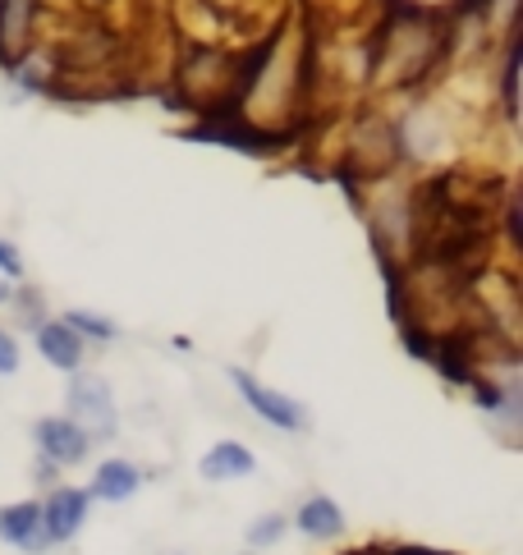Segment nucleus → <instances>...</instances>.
I'll return each mask as SVG.
<instances>
[{"instance_id": "f257e3e1", "label": "nucleus", "mask_w": 523, "mask_h": 555, "mask_svg": "<svg viewBox=\"0 0 523 555\" xmlns=\"http://www.w3.org/2000/svg\"><path fill=\"white\" fill-rule=\"evenodd\" d=\"M65 418H74L92 436V446L115 441L119 431V409H115V390L106 376L97 372H69V386H65Z\"/></svg>"}, {"instance_id": "f03ea898", "label": "nucleus", "mask_w": 523, "mask_h": 555, "mask_svg": "<svg viewBox=\"0 0 523 555\" xmlns=\"http://www.w3.org/2000/svg\"><path fill=\"white\" fill-rule=\"evenodd\" d=\"M230 386L239 390V400H244L267 427L285 431V436H304V431H312V413H308V404H304V400H294V395H285V390L267 386L262 376H253V372H244V367H230Z\"/></svg>"}, {"instance_id": "7ed1b4c3", "label": "nucleus", "mask_w": 523, "mask_h": 555, "mask_svg": "<svg viewBox=\"0 0 523 555\" xmlns=\"http://www.w3.org/2000/svg\"><path fill=\"white\" fill-rule=\"evenodd\" d=\"M33 454L37 460H47V464H55L60 473L84 468L92 460V436L74 418H65V413H47V418L33 423Z\"/></svg>"}, {"instance_id": "20e7f679", "label": "nucleus", "mask_w": 523, "mask_h": 555, "mask_svg": "<svg viewBox=\"0 0 523 555\" xmlns=\"http://www.w3.org/2000/svg\"><path fill=\"white\" fill-rule=\"evenodd\" d=\"M92 519V495L84 487H51L47 501H42V528H47V542L55 546H69L78 532L88 528Z\"/></svg>"}, {"instance_id": "39448f33", "label": "nucleus", "mask_w": 523, "mask_h": 555, "mask_svg": "<svg viewBox=\"0 0 523 555\" xmlns=\"http://www.w3.org/2000/svg\"><path fill=\"white\" fill-rule=\"evenodd\" d=\"M92 495V505H129L138 491H143V468H138L129 454H106L102 464L92 468V478L84 487Z\"/></svg>"}, {"instance_id": "423d86ee", "label": "nucleus", "mask_w": 523, "mask_h": 555, "mask_svg": "<svg viewBox=\"0 0 523 555\" xmlns=\"http://www.w3.org/2000/svg\"><path fill=\"white\" fill-rule=\"evenodd\" d=\"M0 542L24 551V555H47V528H42V501H14L0 505Z\"/></svg>"}, {"instance_id": "0eeeda50", "label": "nucleus", "mask_w": 523, "mask_h": 555, "mask_svg": "<svg viewBox=\"0 0 523 555\" xmlns=\"http://www.w3.org/2000/svg\"><path fill=\"white\" fill-rule=\"evenodd\" d=\"M33 340H37V353H42V363H51L55 372H78L88 359V345L78 340V331L65 326L60 317H42V322L33 326Z\"/></svg>"}, {"instance_id": "6e6552de", "label": "nucleus", "mask_w": 523, "mask_h": 555, "mask_svg": "<svg viewBox=\"0 0 523 555\" xmlns=\"http://www.w3.org/2000/svg\"><path fill=\"white\" fill-rule=\"evenodd\" d=\"M290 528L298 532V538H308V542H335L340 532H345V509H340V501H331V495L312 491L290 514Z\"/></svg>"}, {"instance_id": "1a4fd4ad", "label": "nucleus", "mask_w": 523, "mask_h": 555, "mask_svg": "<svg viewBox=\"0 0 523 555\" xmlns=\"http://www.w3.org/2000/svg\"><path fill=\"white\" fill-rule=\"evenodd\" d=\"M253 473H257V454L244 441H216L212 450H203V460H197V478L212 482V487L253 478Z\"/></svg>"}, {"instance_id": "9d476101", "label": "nucleus", "mask_w": 523, "mask_h": 555, "mask_svg": "<svg viewBox=\"0 0 523 555\" xmlns=\"http://www.w3.org/2000/svg\"><path fill=\"white\" fill-rule=\"evenodd\" d=\"M33 18H37V0H0V51L18 55L33 37Z\"/></svg>"}, {"instance_id": "9b49d317", "label": "nucleus", "mask_w": 523, "mask_h": 555, "mask_svg": "<svg viewBox=\"0 0 523 555\" xmlns=\"http://www.w3.org/2000/svg\"><path fill=\"white\" fill-rule=\"evenodd\" d=\"M60 322L74 326V331H78V340H84L88 349L111 345V340H115V331H119L111 317H106V312H97V308H65V312H60Z\"/></svg>"}, {"instance_id": "f8f14e48", "label": "nucleus", "mask_w": 523, "mask_h": 555, "mask_svg": "<svg viewBox=\"0 0 523 555\" xmlns=\"http://www.w3.org/2000/svg\"><path fill=\"white\" fill-rule=\"evenodd\" d=\"M285 532H290V514L267 509V514H257V519L248 524L244 542H248V551H271V546L285 542Z\"/></svg>"}, {"instance_id": "ddd939ff", "label": "nucleus", "mask_w": 523, "mask_h": 555, "mask_svg": "<svg viewBox=\"0 0 523 555\" xmlns=\"http://www.w3.org/2000/svg\"><path fill=\"white\" fill-rule=\"evenodd\" d=\"M0 281H10V285H24L28 281L24 248H18L14 240H5V234H0Z\"/></svg>"}, {"instance_id": "4468645a", "label": "nucleus", "mask_w": 523, "mask_h": 555, "mask_svg": "<svg viewBox=\"0 0 523 555\" xmlns=\"http://www.w3.org/2000/svg\"><path fill=\"white\" fill-rule=\"evenodd\" d=\"M500 102H506V120L514 125L519 115V51H506V74H500Z\"/></svg>"}, {"instance_id": "2eb2a0df", "label": "nucleus", "mask_w": 523, "mask_h": 555, "mask_svg": "<svg viewBox=\"0 0 523 555\" xmlns=\"http://www.w3.org/2000/svg\"><path fill=\"white\" fill-rule=\"evenodd\" d=\"M18 367H24V345L10 326H0V376H18Z\"/></svg>"}, {"instance_id": "dca6fc26", "label": "nucleus", "mask_w": 523, "mask_h": 555, "mask_svg": "<svg viewBox=\"0 0 523 555\" xmlns=\"http://www.w3.org/2000/svg\"><path fill=\"white\" fill-rule=\"evenodd\" d=\"M33 482H37V487H60V468L47 464V460H37V464H33Z\"/></svg>"}, {"instance_id": "f3484780", "label": "nucleus", "mask_w": 523, "mask_h": 555, "mask_svg": "<svg viewBox=\"0 0 523 555\" xmlns=\"http://www.w3.org/2000/svg\"><path fill=\"white\" fill-rule=\"evenodd\" d=\"M18 299V285H10V281H0V308H10Z\"/></svg>"}, {"instance_id": "a211bd4d", "label": "nucleus", "mask_w": 523, "mask_h": 555, "mask_svg": "<svg viewBox=\"0 0 523 555\" xmlns=\"http://www.w3.org/2000/svg\"><path fill=\"white\" fill-rule=\"evenodd\" d=\"M170 555H184V551H170Z\"/></svg>"}]
</instances>
